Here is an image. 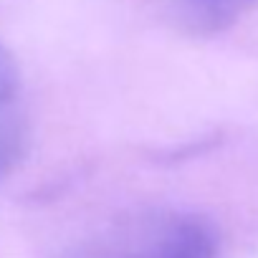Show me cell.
<instances>
[{
    "label": "cell",
    "mask_w": 258,
    "mask_h": 258,
    "mask_svg": "<svg viewBox=\"0 0 258 258\" xmlns=\"http://www.w3.org/2000/svg\"><path fill=\"white\" fill-rule=\"evenodd\" d=\"M16 86V66L11 61V53L0 46V99H6Z\"/></svg>",
    "instance_id": "cell-4"
},
{
    "label": "cell",
    "mask_w": 258,
    "mask_h": 258,
    "mask_svg": "<svg viewBox=\"0 0 258 258\" xmlns=\"http://www.w3.org/2000/svg\"><path fill=\"white\" fill-rule=\"evenodd\" d=\"M215 228L182 210H157L119 223L79 258H215Z\"/></svg>",
    "instance_id": "cell-1"
},
{
    "label": "cell",
    "mask_w": 258,
    "mask_h": 258,
    "mask_svg": "<svg viewBox=\"0 0 258 258\" xmlns=\"http://www.w3.org/2000/svg\"><path fill=\"white\" fill-rule=\"evenodd\" d=\"M23 132L13 121H0V182H3L23 157Z\"/></svg>",
    "instance_id": "cell-3"
},
{
    "label": "cell",
    "mask_w": 258,
    "mask_h": 258,
    "mask_svg": "<svg viewBox=\"0 0 258 258\" xmlns=\"http://www.w3.org/2000/svg\"><path fill=\"white\" fill-rule=\"evenodd\" d=\"M165 8L195 33H218L243 18L258 0H162Z\"/></svg>",
    "instance_id": "cell-2"
}]
</instances>
